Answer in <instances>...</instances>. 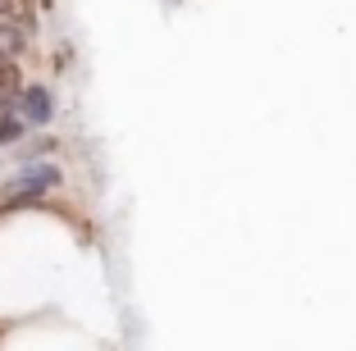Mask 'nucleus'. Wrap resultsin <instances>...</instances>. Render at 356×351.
<instances>
[{"instance_id": "20e7f679", "label": "nucleus", "mask_w": 356, "mask_h": 351, "mask_svg": "<svg viewBox=\"0 0 356 351\" xmlns=\"http://www.w3.org/2000/svg\"><path fill=\"white\" fill-rule=\"evenodd\" d=\"M23 137V119L19 114H0V146H14Z\"/></svg>"}, {"instance_id": "0eeeda50", "label": "nucleus", "mask_w": 356, "mask_h": 351, "mask_svg": "<svg viewBox=\"0 0 356 351\" xmlns=\"http://www.w3.org/2000/svg\"><path fill=\"white\" fill-rule=\"evenodd\" d=\"M19 14V0H0V19H14Z\"/></svg>"}, {"instance_id": "39448f33", "label": "nucleus", "mask_w": 356, "mask_h": 351, "mask_svg": "<svg viewBox=\"0 0 356 351\" xmlns=\"http://www.w3.org/2000/svg\"><path fill=\"white\" fill-rule=\"evenodd\" d=\"M14 87H19V69H14V60L0 55V96H10Z\"/></svg>"}, {"instance_id": "7ed1b4c3", "label": "nucleus", "mask_w": 356, "mask_h": 351, "mask_svg": "<svg viewBox=\"0 0 356 351\" xmlns=\"http://www.w3.org/2000/svg\"><path fill=\"white\" fill-rule=\"evenodd\" d=\"M23 46H28V32H23V23L0 19V55H5V60H14Z\"/></svg>"}, {"instance_id": "f03ea898", "label": "nucleus", "mask_w": 356, "mask_h": 351, "mask_svg": "<svg viewBox=\"0 0 356 351\" xmlns=\"http://www.w3.org/2000/svg\"><path fill=\"white\" fill-rule=\"evenodd\" d=\"M19 119L32 128H46L55 119V96L46 92V87H28V92L19 96Z\"/></svg>"}, {"instance_id": "f257e3e1", "label": "nucleus", "mask_w": 356, "mask_h": 351, "mask_svg": "<svg viewBox=\"0 0 356 351\" xmlns=\"http://www.w3.org/2000/svg\"><path fill=\"white\" fill-rule=\"evenodd\" d=\"M60 165H51V160H32V165H23L14 178H5L0 183V192H5V201H32V197H46L51 187H60Z\"/></svg>"}, {"instance_id": "423d86ee", "label": "nucleus", "mask_w": 356, "mask_h": 351, "mask_svg": "<svg viewBox=\"0 0 356 351\" xmlns=\"http://www.w3.org/2000/svg\"><path fill=\"white\" fill-rule=\"evenodd\" d=\"M51 151H55V137H37V142H32V146H23V160H28V165H32L37 155H51Z\"/></svg>"}]
</instances>
